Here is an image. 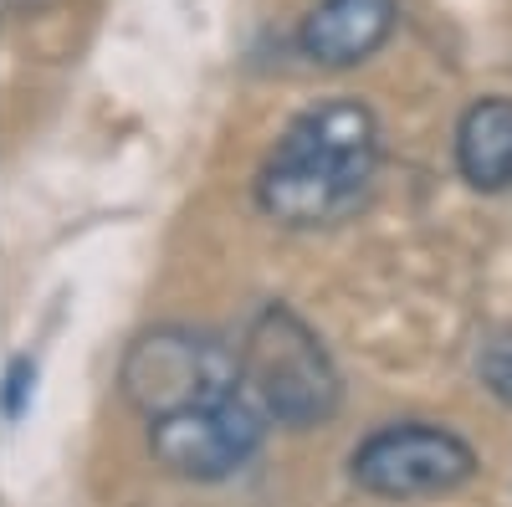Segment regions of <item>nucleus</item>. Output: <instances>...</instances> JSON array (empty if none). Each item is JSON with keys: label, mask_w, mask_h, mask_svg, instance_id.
Wrapping results in <instances>:
<instances>
[{"label": "nucleus", "mask_w": 512, "mask_h": 507, "mask_svg": "<svg viewBox=\"0 0 512 507\" xmlns=\"http://www.w3.org/2000/svg\"><path fill=\"white\" fill-rule=\"evenodd\" d=\"M349 472L374 497H436L472 477L477 456L461 436L425 426V420H405V426H384L359 441Z\"/></svg>", "instance_id": "39448f33"}, {"label": "nucleus", "mask_w": 512, "mask_h": 507, "mask_svg": "<svg viewBox=\"0 0 512 507\" xmlns=\"http://www.w3.org/2000/svg\"><path fill=\"white\" fill-rule=\"evenodd\" d=\"M374 164H379L374 113L364 103L338 98L303 113L277 139L262 180H256V200L282 226H328L359 205V195L374 180Z\"/></svg>", "instance_id": "f257e3e1"}, {"label": "nucleus", "mask_w": 512, "mask_h": 507, "mask_svg": "<svg viewBox=\"0 0 512 507\" xmlns=\"http://www.w3.org/2000/svg\"><path fill=\"white\" fill-rule=\"evenodd\" d=\"M236 390H241V359L205 333L159 328V333H144L123 359V395L149 420L226 400Z\"/></svg>", "instance_id": "7ed1b4c3"}, {"label": "nucleus", "mask_w": 512, "mask_h": 507, "mask_svg": "<svg viewBox=\"0 0 512 507\" xmlns=\"http://www.w3.org/2000/svg\"><path fill=\"white\" fill-rule=\"evenodd\" d=\"M395 16H400L395 0H318L303 16L297 47L323 67H354L390 41Z\"/></svg>", "instance_id": "423d86ee"}, {"label": "nucleus", "mask_w": 512, "mask_h": 507, "mask_svg": "<svg viewBox=\"0 0 512 507\" xmlns=\"http://www.w3.org/2000/svg\"><path fill=\"white\" fill-rule=\"evenodd\" d=\"M262 405H256L246 390L226 395V400H210V405H190L154 420L149 446L154 461L164 472H175L185 482H221L231 472H241L246 461L262 446Z\"/></svg>", "instance_id": "20e7f679"}, {"label": "nucleus", "mask_w": 512, "mask_h": 507, "mask_svg": "<svg viewBox=\"0 0 512 507\" xmlns=\"http://www.w3.org/2000/svg\"><path fill=\"white\" fill-rule=\"evenodd\" d=\"M477 374H482V385H487L502 405H512V328H497L487 344H482Z\"/></svg>", "instance_id": "6e6552de"}, {"label": "nucleus", "mask_w": 512, "mask_h": 507, "mask_svg": "<svg viewBox=\"0 0 512 507\" xmlns=\"http://www.w3.org/2000/svg\"><path fill=\"white\" fill-rule=\"evenodd\" d=\"M456 164H461V180L477 190L512 185V98H482L461 113Z\"/></svg>", "instance_id": "0eeeda50"}, {"label": "nucleus", "mask_w": 512, "mask_h": 507, "mask_svg": "<svg viewBox=\"0 0 512 507\" xmlns=\"http://www.w3.org/2000/svg\"><path fill=\"white\" fill-rule=\"evenodd\" d=\"M31 385H36V364H31V359H16L11 374H6V390H0V410H6V420H16V415L26 410Z\"/></svg>", "instance_id": "1a4fd4ad"}, {"label": "nucleus", "mask_w": 512, "mask_h": 507, "mask_svg": "<svg viewBox=\"0 0 512 507\" xmlns=\"http://www.w3.org/2000/svg\"><path fill=\"white\" fill-rule=\"evenodd\" d=\"M241 385L277 426H318L338 405V369L318 333L282 303H267L241 338Z\"/></svg>", "instance_id": "f03ea898"}]
</instances>
